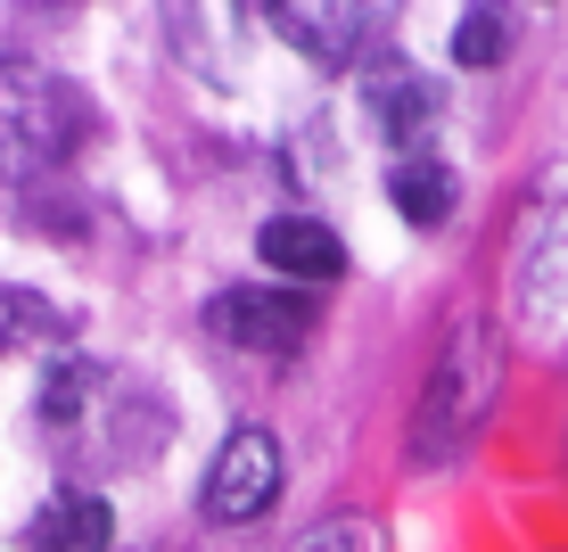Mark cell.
<instances>
[{
  "label": "cell",
  "mask_w": 568,
  "mask_h": 552,
  "mask_svg": "<svg viewBox=\"0 0 568 552\" xmlns=\"http://www.w3.org/2000/svg\"><path fill=\"white\" fill-rule=\"evenodd\" d=\"M495 388H503V347H495V330H486L478 313H462V322L445 330V354H437V371H428V388H420V421H413L420 462H454V453L478 438Z\"/></svg>",
  "instance_id": "6da1fadb"
},
{
  "label": "cell",
  "mask_w": 568,
  "mask_h": 552,
  "mask_svg": "<svg viewBox=\"0 0 568 552\" xmlns=\"http://www.w3.org/2000/svg\"><path fill=\"white\" fill-rule=\"evenodd\" d=\"M206 330L231 339L240 354H288L313 330V298L305 289H223L206 305Z\"/></svg>",
  "instance_id": "7a4b0ae2"
},
{
  "label": "cell",
  "mask_w": 568,
  "mask_h": 552,
  "mask_svg": "<svg viewBox=\"0 0 568 552\" xmlns=\"http://www.w3.org/2000/svg\"><path fill=\"white\" fill-rule=\"evenodd\" d=\"M272 495H281V445H272V429H240V438L214 453L206 511L214 520H264Z\"/></svg>",
  "instance_id": "3957f363"
},
{
  "label": "cell",
  "mask_w": 568,
  "mask_h": 552,
  "mask_svg": "<svg viewBox=\"0 0 568 552\" xmlns=\"http://www.w3.org/2000/svg\"><path fill=\"white\" fill-rule=\"evenodd\" d=\"M256 255L272 272H288V281H338L346 272V248L329 223H313V214H272L256 231Z\"/></svg>",
  "instance_id": "277c9868"
},
{
  "label": "cell",
  "mask_w": 568,
  "mask_h": 552,
  "mask_svg": "<svg viewBox=\"0 0 568 552\" xmlns=\"http://www.w3.org/2000/svg\"><path fill=\"white\" fill-rule=\"evenodd\" d=\"M387 199L404 207V223L437 231L445 214H454V173H445V157H428V149H404L396 165H387Z\"/></svg>",
  "instance_id": "5b68a950"
},
{
  "label": "cell",
  "mask_w": 568,
  "mask_h": 552,
  "mask_svg": "<svg viewBox=\"0 0 568 552\" xmlns=\"http://www.w3.org/2000/svg\"><path fill=\"white\" fill-rule=\"evenodd\" d=\"M26 536H33V552H108L115 520H108L100 495H58L50 511H33Z\"/></svg>",
  "instance_id": "8992f818"
},
{
  "label": "cell",
  "mask_w": 568,
  "mask_h": 552,
  "mask_svg": "<svg viewBox=\"0 0 568 552\" xmlns=\"http://www.w3.org/2000/svg\"><path fill=\"white\" fill-rule=\"evenodd\" d=\"M272 26L313 58H355L363 42V9H272Z\"/></svg>",
  "instance_id": "52a82bcc"
},
{
  "label": "cell",
  "mask_w": 568,
  "mask_h": 552,
  "mask_svg": "<svg viewBox=\"0 0 568 552\" xmlns=\"http://www.w3.org/2000/svg\"><path fill=\"white\" fill-rule=\"evenodd\" d=\"M371 100H379V116H387V132H396V141H420V124L437 116V91L404 83V74H396V83H379Z\"/></svg>",
  "instance_id": "ba28073f"
},
{
  "label": "cell",
  "mask_w": 568,
  "mask_h": 552,
  "mask_svg": "<svg viewBox=\"0 0 568 552\" xmlns=\"http://www.w3.org/2000/svg\"><path fill=\"white\" fill-rule=\"evenodd\" d=\"M503 42H511V26H503L495 9H478V17H462V26H454V58H462V67H495Z\"/></svg>",
  "instance_id": "9c48e42d"
},
{
  "label": "cell",
  "mask_w": 568,
  "mask_h": 552,
  "mask_svg": "<svg viewBox=\"0 0 568 552\" xmlns=\"http://www.w3.org/2000/svg\"><path fill=\"white\" fill-rule=\"evenodd\" d=\"M33 330H50V305H42V298H26V289H0V347L33 339Z\"/></svg>",
  "instance_id": "30bf717a"
},
{
  "label": "cell",
  "mask_w": 568,
  "mask_h": 552,
  "mask_svg": "<svg viewBox=\"0 0 568 552\" xmlns=\"http://www.w3.org/2000/svg\"><path fill=\"white\" fill-rule=\"evenodd\" d=\"M297 552H379V528L371 520H329V528H313Z\"/></svg>",
  "instance_id": "8fae6325"
}]
</instances>
